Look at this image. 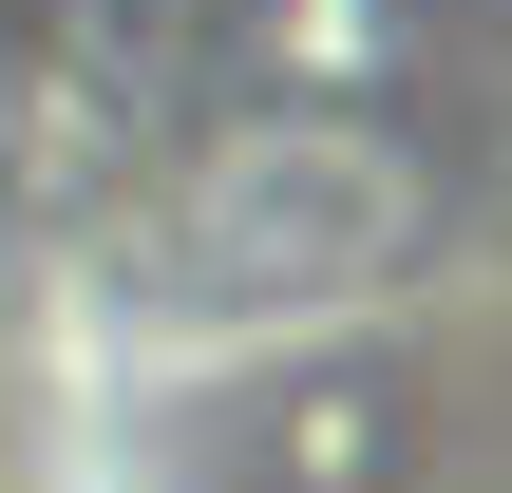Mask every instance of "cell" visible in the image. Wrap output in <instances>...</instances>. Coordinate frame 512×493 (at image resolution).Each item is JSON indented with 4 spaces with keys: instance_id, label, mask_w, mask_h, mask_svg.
<instances>
[{
    "instance_id": "1",
    "label": "cell",
    "mask_w": 512,
    "mask_h": 493,
    "mask_svg": "<svg viewBox=\"0 0 512 493\" xmlns=\"http://www.w3.org/2000/svg\"><path fill=\"white\" fill-rule=\"evenodd\" d=\"M57 380H76V285H57V247H38V209L0 190V493L38 456V418H57Z\"/></svg>"
}]
</instances>
